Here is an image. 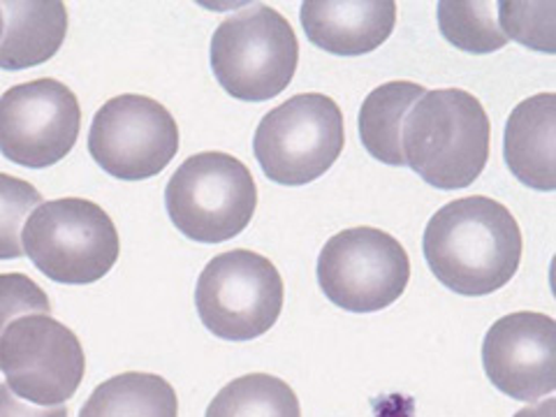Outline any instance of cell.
<instances>
[{"label":"cell","instance_id":"603a6c76","mask_svg":"<svg viewBox=\"0 0 556 417\" xmlns=\"http://www.w3.org/2000/svg\"><path fill=\"white\" fill-rule=\"evenodd\" d=\"M0 417H67L65 406H35L28 404L26 399L16 396L8 382L0 386Z\"/></svg>","mask_w":556,"mask_h":417},{"label":"cell","instance_id":"5b68a950","mask_svg":"<svg viewBox=\"0 0 556 417\" xmlns=\"http://www.w3.org/2000/svg\"><path fill=\"white\" fill-rule=\"evenodd\" d=\"M165 206L174 228L200 243H223L249 228L257 206L251 169L223 151L195 153L172 174Z\"/></svg>","mask_w":556,"mask_h":417},{"label":"cell","instance_id":"3957f363","mask_svg":"<svg viewBox=\"0 0 556 417\" xmlns=\"http://www.w3.org/2000/svg\"><path fill=\"white\" fill-rule=\"evenodd\" d=\"M208 61L225 93L241 102H267L298 73L300 42L281 12L251 5L216 28Z\"/></svg>","mask_w":556,"mask_h":417},{"label":"cell","instance_id":"7402d4cb","mask_svg":"<svg viewBox=\"0 0 556 417\" xmlns=\"http://www.w3.org/2000/svg\"><path fill=\"white\" fill-rule=\"evenodd\" d=\"M26 313H51L47 292L26 274H0V334Z\"/></svg>","mask_w":556,"mask_h":417},{"label":"cell","instance_id":"4fadbf2b","mask_svg":"<svg viewBox=\"0 0 556 417\" xmlns=\"http://www.w3.org/2000/svg\"><path fill=\"white\" fill-rule=\"evenodd\" d=\"M306 38L337 56L371 54L386 45L396 24L392 0H306L302 3Z\"/></svg>","mask_w":556,"mask_h":417},{"label":"cell","instance_id":"d6986e66","mask_svg":"<svg viewBox=\"0 0 556 417\" xmlns=\"http://www.w3.org/2000/svg\"><path fill=\"white\" fill-rule=\"evenodd\" d=\"M496 3L482 0H441L439 3V28L443 38L468 54H492L508 45L496 22Z\"/></svg>","mask_w":556,"mask_h":417},{"label":"cell","instance_id":"d4e9b609","mask_svg":"<svg viewBox=\"0 0 556 417\" xmlns=\"http://www.w3.org/2000/svg\"><path fill=\"white\" fill-rule=\"evenodd\" d=\"M3 30H5V20H3V10H0V40H3Z\"/></svg>","mask_w":556,"mask_h":417},{"label":"cell","instance_id":"8fae6325","mask_svg":"<svg viewBox=\"0 0 556 417\" xmlns=\"http://www.w3.org/2000/svg\"><path fill=\"white\" fill-rule=\"evenodd\" d=\"M79 128V100L56 79L26 81L0 96V153L10 163L56 165L75 149Z\"/></svg>","mask_w":556,"mask_h":417},{"label":"cell","instance_id":"ac0fdd59","mask_svg":"<svg viewBox=\"0 0 556 417\" xmlns=\"http://www.w3.org/2000/svg\"><path fill=\"white\" fill-rule=\"evenodd\" d=\"M204 417H302L300 399L286 380L249 374L228 382Z\"/></svg>","mask_w":556,"mask_h":417},{"label":"cell","instance_id":"52a82bcc","mask_svg":"<svg viewBox=\"0 0 556 417\" xmlns=\"http://www.w3.org/2000/svg\"><path fill=\"white\" fill-rule=\"evenodd\" d=\"M202 325L223 341L267 334L283 308V278L271 260L253 251H228L204 267L195 288Z\"/></svg>","mask_w":556,"mask_h":417},{"label":"cell","instance_id":"9a60e30c","mask_svg":"<svg viewBox=\"0 0 556 417\" xmlns=\"http://www.w3.org/2000/svg\"><path fill=\"white\" fill-rule=\"evenodd\" d=\"M0 40V70H28L56 56L67 35V10L61 0H8Z\"/></svg>","mask_w":556,"mask_h":417},{"label":"cell","instance_id":"8992f818","mask_svg":"<svg viewBox=\"0 0 556 417\" xmlns=\"http://www.w3.org/2000/svg\"><path fill=\"white\" fill-rule=\"evenodd\" d=\"M343 144L339 104L323 93H300L260 121L253 151L274 184L306 186L337 163Z\"/></svg>","mask_w":556,"mask_h":417},{"label":"cell","instance_id":"5bb4252c","mask_svg":"<svg viewBox=\"0 0 556 417\" xmlns=\"http://www.w3.org/2000/svg\"><path fill=\"white\" fill-rule=\"evenodd\" d=\"M503 159L527 188L552 193L556 188V96L538 93L519 102L506 121Z\"/></svg>","mask_w":556,"mask_h":417},{"label":"cell","instance_id":"e0dca14e","mask_svg":"<svg viewBox=\"0 0 556 417\" xmlns=\"http://www.w3.org/2000/svg\"><path fill=\"white\" fill-rule=\"evenodd\" d=\"M79 417H179V399L165 378L128 371L98 386Z\"/></svg>","mask_w":556,"mask_h":417},{"label":"cell","instance_id":"7a4b0ae2","mask_svg":"<svg viewBox=\"0 0 556 417\" xmlns=\"http://www.w3.org/2000/svg\"><path fill=\"white\" fill-rule=\"evenodd\" d=\"M492 126L482 102L462 89L427 91L404 118L406 165L439 190L471 186L490 159Z\"/></svg>","mask_w":556,"mask_h":417},{"label":"cell","instance_id":"ba28073f","mask_svg":"<svg viewBox=\"0 0 556 417\" xmlns=\"http://www.w3.org/2000/svg\"><path fill=\"white\" fill-rule=\"evenodd\" d=\"M0 371L28 404L63 406L84 380V348L73 329L49 313H26L0 334Z\"/></svg>","mask_w":556,"mask_h":417},{"label":"cell","instance_id":"30bf717a","mask_svg":"<svg viewBox=\"0 0 556 417\" xmlns=\"http://www.w3.org/2000/svg\"><path fill=\"white\" fill-rule=\"evenodd\" d=\"M89 151L98 167L121 181H144L161 174L179 151V126L153 98L126 93L96 112Z\"/></svg>","mask_w":556,"mask_h":417},{"label":"cell","instance_id":"44dd1931","mask_svg":"<svg viewBox=\"0 0 556 417\" xmlns=\"http://www.w3.org/2000/svg\"><path fill=\"white\" fill-rule=\"evenodd\" d=\"M498 8V26L503 35L529 49L554 54V3H515L503 0Z\"/></svg>","mask_w":556,"mask_h":417},{"label":"cell","instance_id":"9c48e42d","mask_svg":"<svg viewBox=\"0 0 556 417\" xmlns=\"http://www.w3.org/2000/svg\"><path fill=\"white\" fill-rule=\"evenodd\" d=\"M410 260L392 235L351 228L329 239L318 257V283L334 306L353 313L388 308L408 288Z\"/></svg>","mask_w":556,"mask_h":417},{"label":"cell","instance_id":"2e32d148","mask_svg":"<svg viewBox=\"0 0 556 417\" xmlns=\"http://www.w3.org/2000/svg\"><path fill=\"white\" fill-rule=\"evenodd\" d=\"M425 86L413 81H390L374 89L359 110V139L364 149L371 153V159L404 167L402 151V128L404 118L413 104L425 96Z\"/></svg>","mask_w":556,"mask_h":417},{"label":"cell","instance_id":"cb8c5ba5","mask_svg":"<svg viewBox=\"0 0 556 417\" xmlns=\"http://www.w3.org/2000/svg\"><path fill=\"white\" fill-rule=\"evenodd\" d=\"M513 417H556V402L554 399H545V402H541L538 406H529Z\"/></svg>","mask_w":556,"mask_h":417},{"label":"cell","instance_id":"7c38bea8","mask_svg":"<svg viewBox=\"0 0 556 417\" xmlns=\"http://www.w3.org/2000/svg\"><path fill=\"white\" fill-rule=\"evenodd\" d=\"M492 386L517 402H538L556 388V323L547 313L519 311L496 320L482 341Z\"/></svg>","mask_w":556,"mask_h":417},{"label":"cell","instance_id":"277c9868","mask_svg":"<svg viewBox=\"0 0 556 417\" xmlns=\"http://www.w3.org/2000/svg\"><path fill=\"white\" fill-rule=\"evenodd\" d=\"M24 255L47 278L63 286H89L108 276L118 260L116 225L91 200L42 202L24 228Z\"/></svg>","mask_w":556,"mask_h":417},{"label":"cell","instance_id":"6da1fadb","mask_svg":"<svg viewBox=\"0 0 556 417\" xmlns=\"http://www.w3.org/2000/svg\"><path fill=\"white\" fill-rule=\"evenodd\" d=\"M521 247L510 208L482 195L441 206L422 239L431 274L464 298H484L508 286L519 269Z\"/></svg>","mask_w":556,"mask_h":417},{"label":"cell","instance_id":"ffe728a7","mask_svg":"<svg viewBox=\"0 0 556 417\" xmlns=\"http://www.w3.org/2000/svg\"><path fill=\"white\" fill-rule=\"evenodd\" d=\"M42 204V195L33 184L0 174V260L24 255V220Z\"/></svg>","mask_w":556,"mask_h":417}]
</instances>
